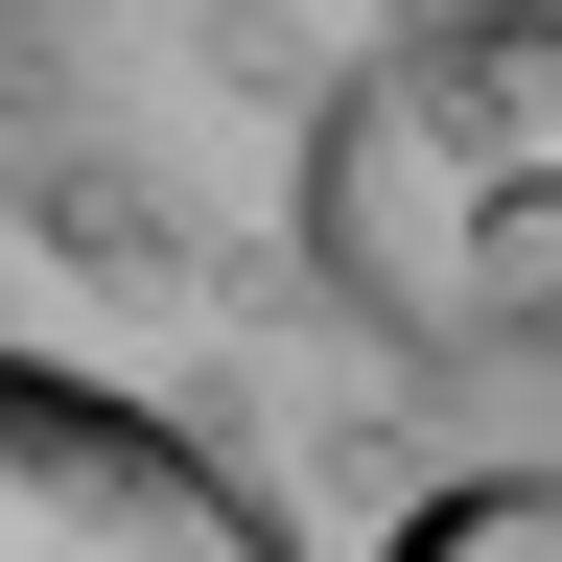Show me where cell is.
<instances>
[{
  "label": "cell",
  "mask_w": 562,
  "mask_h": 562,
  "mask_svg": "<svg viewBox=\"0 0 562 562\" xmlns=\"http://www.w3.org/2000/svg\"><path fill=\"white\" fill-rule=\"evenodd\" d=\"M0 562H305V539L165 398L70 375V351H0Z\"/></svg>",
  "instance_id": "7a4b0ae2"
},
{
  "label": "cell",
  "mask_w": 562,
  "mask_h": 562,
  "mask_svg": "<svg viewBox=\"0 0 562 562\" xmlns=\"http://www.w3.org/2000/svg\"><path fill=\"white\" fill-rule=\"evenodd\" d=\"M375 562H562V469H446Z\"/></svg>",
  "instance_id": "3957f363"
},
{
  "label": "cell",
  "mask_w": 562,
  "mask_h": 562,
  "mask_svg": "<svg viewBox=\"0 0 562 562\" xmlns=\"http://www.w3.org/2000/svg\"><path fill=\"white\" fill-rule=\"evenodd\" d=\"M305 281L398 375L516 398L562 375V0H446V24H375L305 94Z\"/></svg>",
  "instance_id": "6da1fadb"
}]
</instances>
